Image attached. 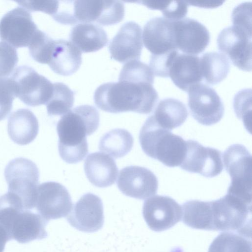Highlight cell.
<instances>
[{
  "instance_id": "cell-1",
  "label": "cell",
  "mask_w": 252,
  "mask_h": 252,
  "mask_svg": "<svg viewBox=\"0 0 252 252\" xmlns=\"http://www.w3.org/2000/svg\"><path fill=\"white\" fill-rule=\"evenodd\" d=\"M153 84L125 80L103 84L95 91L94 102L98 108L109 113L130 111L147 114L158 99Z\"/></svg>"
},
{
  "instance_id": "cell-2",
  "label": "cell",
  "mask_w": 252,
  "mask_h": 252,
  "mask_svg": "<svg viewBox=\"0 0 252 252\" xmlns=\"http://www.w3.org/2000/svg\"><path fill=\"white\" fill-rule=\"evenodd\" d=\"M99 124L98 111L89 105L78 106L63 115L57 125L61 158L68 163L82 161L88 153L86 137L97 129Z\"/></svg>"
},
{
  "instance_id": "cell-3",
  "label": "cell",
  "mask_w": 252,
  "mask_h": 252,
  "mask_svg": "<svg viewBox=\"0 0 252 252\" xmlns=\"http://www.w3.org/2000/svg\"><path fill=\"white\" fill-rule=\"evenodd\" d=\"M143 152L170 167L180 166L187 152V143L181 136L161 127L152 115L141 127L139 136Z\"/></svg>"
},
{
  "instance_id": "cell-4",
  "label": "cell",
  "mask_w": 252,
  "mask_h": 252,
  "mask_svg": "<svg viewBox=\"0 0 252 252\" xmlns=\"http://www.w3.org/2000/svg\"><path fill=\"white\" fill-rule=\"evenodd\" d=\"M211 202L213 231L237 232L251 238V204L227 193Z\"/></svg>"
},
{
  "instance_id": "cell-5",
  "label": "cell",
  "mask_w": 252,
  "mask_h": 252,
  "mask_svg": "<svg viewBox=\"0 0 252 252\" xmlns=\"http://www.w3.org/2000/svg\"><path fill=\"white\" fill-rule=\"evenodd\" d=\"M8 192L18 198L25 210L35 207L39 170L32 160L17 158L10 160L4 169Z\"/></svg>"
},
{
  "instance_id": "cell-6",
  "label": "cell",
  "mask_w": 252,
  "mask_h": 252,
  "mask_svg": "<svg viewBox=\"0 0 252 252\" xmlns=\"http://www.w3.org/2000/svg\"><path fill=\"white\" fill-rule=\"evenodd\" d=\"M16 96L30 106L46 104L53 91V84L28 65L20 66L10 77Z\"/></svg>"
},
{
  "instance_id": "cell-7",
  "label": "cell",
  "mask_w": 252,
  "mask_h": 252,
  "mask_svg": "<svg viewBox=\"0 0 252 252\" xmlns=\"http://www.w3.org/2000/svg\"><path fill=\"white\" fill-rule=\"evenodd\" d=\"M188 93L190 113L199 124L211 126L221 120L224 114V106L213 88L199 83L192 86Z\"/></svg>"
},
{
  "instance_id": "cell-8",
  "label": "cell",
  "mask_w": 252,
  "mask_h": 252,
  "mask_svg": "<svg viewBox=\"0 0 252 252\" xmlns=\"http://www.w3.org/2000/svg\"><path fill=\"white\" fill-rule=\"evenodd\" d=\"M29 11L17 7L0 21V38L15 48L29 47L38 30Z\"/></svg>"
},
{
  "instance_id": "cell-9",
  "label": "cell",
  "mask_w": 252,
  "mask_h": 252,
  "mask_svg": "<svg viewBox=\"0 0 252 252\" xmlns=\"http://www.w3.org/2000/svg\"><path fill=\"white\" fill-rule=\"evenodd\" d=\"M125 15L119 0H73V16L76 23H97L110 26L121 22Z\"/></svg>"
},
{
  "instance_id": "cell-10",
  "label": "cell",
  "mask_w": 252,
  "mask_h": 252,
  "mask_svg": "<svg viewBox=\"0 0 252 252\" xmlns=\"http://www.w3.org/2000/svg\"><path fill=\"white\" fill-rule=\"evenodd\" d=\"M217 45L221 53L227 55L235 66L244 71L252 70V33L229 26L219 34Z\"/></svg>"
},
{
  "instance_id": "cell-11",
  "label": "cell",
  "mask_w": 252,
  "mask_h": 252,
  "mask_svg": "<svg viewBox=\"0 0 252 252\" xmlns=\"http://www.w3.org/2000/svg\"><path fill=\"white\" fill-rule=\"evenodd\" d=\"M72 207L70 194L62 184L46 182L38 186L35 207L47 221L67 216Z\"/></svg>"
},
{
  "instance_id": "cell-12",
  "label": "cell",
  "mask_w": 252,
  "mask_h": 252,
  "mask_svg": "<svg viewBox=\"0 0 252 252\" xmlns=\"http://www.w3.org/2000/svg\"><path fill=\"white\" fill-rule=\"evenodd\" d=\"M142 214L149 226L160 232L174 226L182 218V207L168 196L155 195L144 202Z\"/></svg>"
},
{
  "instance_id": "cell-13",
  "label": "cell",
  "mask_w": 252,
  "mask_h": 252,
  "mask_svg": "<svg viewBox=\"0 0 252 252\" xmlns=\"http://www.w3.org/2000/svg\"><path fill=\"white\" fill-rule=\"evenodd\" d=\"M186 143L187 152L181 168L207 178L217 176L222 172V156L219 150L204 147L195 140H189Z\"/></svg>"
},
{
  "instance_id": "cell-14",
  "label": "cell",
  "mask_w": 252,
  "mask_h": 252,
  "mask_svg": "<svg viewBox=\"0 0 252 252\" xmlns=\"http://www.w3.org/2000/svg\"><path fill=\"white\" fill-rule=\"evenodd\" d=\"M48 221L29 210L15 209L8 220L6 232L10 241L25 244L47 237L45 228Z\"/></svg>"
},
{
  "instance_id": "cell-15",
  "label": "cell",
  "mask_w": 252,
  "mask_h": 252,
  "mask_svg": "<svg viewBox=\"0 0 252 252\" xmlns=\"http://www.w3.org/2000/svg\"><path fill=\"white\" fill-rule=\"evenodd\" d=\"M158 180L149 169L139 166H129L119 172L117 186L125 195L143 200L156 194Z\"/></svg>"
},
{
  "instance_id": "cell-16",
  "label": "cell",
  "mask_w": 252,
  "mask_h": 252,
  "mask_svg": "<svg viewBox=\"0 0 252 252\" xmlns=\"http://www.w3.org/2000/svg\"><path fill=\"white\" fill-rule=\"evenodd\" d=\"M72 209L66 219L70 225L76 229L91 233L97 231L103 227V203L97 195L92 193L83 195Z\"/></svg>"
},
{
  "instance_id": "cell-17",
  "label": "cell",
  "mask_w": 252,
  "mask_h": 252,
  "mask_svg": "<svg viewBox=\"0 0 252 252\" xmlns=\"http://www.w3.org/2000/svg\"><path fill=\"white\" fill-rule=\"evenodd\" d=\"M224 168L231 177L228 189L252 191L251 154L243 145L228 147L222 156Z\"/></svg>"
},
{
  "instance_id": "cell-18",
  "label": "cell",
  "mask_w": 252,
  "mask_h": 252,
  "mask_svg": "<svg viewBox=\"0 0 252 252\" xmlns=\"http://www.w3.org/2000/svg\"><path fill=\"white\" fill-rule=\"evenodd\" d=\"M177 49L184 54L197 55L209 45L210 35L206 27L198 21L184 18L173 21Z\"/></svg>"
},
{
  "instance_id": "cell-19",
  "label": "cell",
  "mask_w": 252,
  "mask_h": 252,
  "mask_svg": "<svg viewBox=\"0 0 252 252\" xmlns=\"http://www.w3.org/2000/svg\"><path fill=\"white\" fill-rule=\"evenodd\" d=\"M142 32L141 27L134 22L123 24L109 43L111 58L125 63L139 60L143 48Z\"/></svg>"
},
{
  "instance_id": "cell-20",
  "label": "cell",
  "mask_w": 252,
  "mask_h": 252,
  "mask_svg": "<svg viewBox=\"0 0 252 252\" xmlns=\"http://www.w3.org/2000/svg\"><path fill=\"white\" fill-rule=\"evenodd\" d=\"M145 47L155 55L177 50L175 44L173 21L157 17L145 25L143 31Z\"/></svg>"
},
{
  "instance_id": "cell-21",
  "label": "cell",
  "mask_w": 252,
  "mask_h": 252,
  "mask_svg": "<svg viewBox=\"0 0 252 252\" xmlns=\"http://www.w3.org/2000/svg\"><path fill=\"white\" fill-rule=\"evenodd\" d=\"M169 77L177 87L187 92L194 85L203 83L200 57L177 51L170 62Z\"/></svg>"
},
{
  "instance_id": "cell-22",
  "label": "cell",
  "mask_w": 252,
  "mask_h": 252,
  "mask_svg": "<svg viewBox=\"0 0 252 252\" xmlns=\"http://www.w3.org/2000/svg\"><path fill=\"white\" fill-rule=\"evenodd\" d=\"M84 168L89 181L99 188L113 185L116 180L118 172L114 159L101 152L90 154L84 161Z\"/></svg>"
},
{
  "instance_id": "cell-23",
  "label": "cell",
  "mask_w": 252,
  "mask_h": 252,
  "mask_svg": "<svg viewBox=\"0 0 252 252\" xmlns=\"http://www.w3.org/2000/svg\"><path fill=\"white\" fill-rule=\"evenodd\" d=\"M81 63V52L70 41L54 40L48 64L55 73L71 75L78 70Z\"/></svg>"
},
{
  "instance_id": "cell-24",
  "label": "cell",
  "mask_w": 252,
  "mask_h": 252,
  "mask_svg": "<svg viewBox=\"0 0 252 252\" xmlns=\"http://www.w3.org/2000/svg\"><path fill=\"white\" fill-rule=\"evenodd\" d=\"M38 130V120L29 109H18L8 118L7 131L9 136L17 144L25 145L32 142L37 135Z\"/></svg>"
},
{
  "instance_id": "cell-25",
  "label": "cell",
  "mask_w": 252,
  "mask_h": 252,
  "mask_svg": "<svg viewBox=\"0 0 252 252\" xmlns=\"http://www.w3.org/2000/svg\"><path fill=\"white\" fill-rule=\"evenodd\" d=\"M70 42L82 53L97 51L105 46L108 37L100 26L92 23H79L70 33Z\"/></svg>"
},
{
  "instance_id": "cell-26",
  "label": "cell",
  "mask_w": 252,
  "mask_h": 252,
  "mask_svg": "<svg viewBox=\"0 0 252 252\" xmlns=\"http://www.w3.org/2000/svg\"><path fill=\"white\" fill-rule=\"evenodd\" d=\"M152 115L161 127L171 131L184 124L188 112L182 102L175 98H167L159 101Z\"/></svg>"
},
{
  "instance_id": "cell-27",
  "label": "cell",
  "mask_w": 252,
  "mask_h": 252,
  "mask_svg": "<svg viewBox=\"0 0 252 252\" xmlns=\"http://www.w3.org/2000/svg\"><path fill=\"white\" fill-rule=\"evenodd\" d=\"M183 222L192 228L213 230V214L211 201L191 200L182 206Z\"/></svg>"
},
{
  "instance_id": "cell-28",
  "label": "cell",
  "mask_w": 252,
  "mask_h": 252,
  "mask_svg": "<svg viewBox=\"0 0 252 252\" xmlns=\"http://www.w3.org/2000/svg\"><path fill=\"white\" fill-rule=\"evenodd\" d=\"M200 65L203 82L214 85L227 76L230 64L227 57L221 53L207 52L200 57Z\"/></svg>"
},
{
  "instance_id": "cell-29",
  "label": "cell",
  "mask_w": 252,
  "mask_h": 252,
  "mask_svg": "<svg viewBox=\"0 0 252 252\" xmlns=\"http://www.w3.org/2000/svg\"><path fill=\"white\" fill-rule=\"evenodd\" d=\"M134 139L131 133L122 128L112 129L100 138L99 149L115 158H121L132 149Z\"/></svg>"
},
{
  "instance_id": "cell-30",
  "label": "cell",
  "mask_w": 252,
  "mask_h": 252,
  "mask_svg": "<svg viewBox=\"0 0 252 252\" xmlns=\"http://www.w3.org/2000/svg\"><path fill=\"white\" fill-rule=\"evenodd\" d=\"M251 238L233 232H223L211 244L208 252H252Z\"/></svg>"
},
{
  "instance_id": "cell-31",
  "label": "cell",
  "mask_w": 252,
  "mask_h": 252,
  "mask_svg": "<svg viewBox=\"0 0 252 252\" xmlns=\"http://www.w3.org/2000/svg\"><path fill=\"white\" fill-rule=\"evenodd\" d=\"M74 92L62 83L53 84V91L51 98L46 103L49 116L63 115L69 112L73 105Z\"/></svg>"
},
{
  "instance_id": "cell-32",
  "label": "cell",
  "mask_w": 252,
  "mask_h": 252,
  "mask_svg": "<svg viewBox=\"0 0 252 252\" xmlns=\"http://www.w3.org/2000/svg\"><path fill=\"white\" fill-rule=\"evenodd\" d=\"M154 74L149 65L139 60L126 63L123 66L119 80L154 83Z\"/></svg>"
},
{
  "instance_id": "cell-33",
  "label": "cell",
  "mask_w": 252,
  "mask_h": 252,
  "mask_svg": "<svg viewBox=\"0 0 252 252\" xmlns=\"http://www.w3.org/2000/svg\"><path fill=\"white\" fill-rule=\"evenodd\" d=\"M54 40L44 32L38 30L29 46L32 58L38 63L48 64Z\"/></svg>"
},
{
  "instance_id": "cell-34",
  "label": "cell",
  "mask_w": 252,
  "mask_h": 252,
  "mask_svg": "<svg viewBox=\"0 0 252 252\" xmlns=\"http://www.w3.org/2000/svg\"><path fill=\"white\" fill-rule=\"evenodd\" d=\"M19 59L15 47L5 41L0 42V78L8 77L14 70Z\"/></svg>"
},
{
  "instance_id": "cell-35",
  "label": "cell",
  "mask_w": 252,
  "mask_h": 252,
  "mask_svg": "<svg viewBox=\"0 0 252 252\" xmlns=\"http://www.w3.org/2000/svg\"><path fill=\"white\" fill-rule=\"evenodd\" d=\"M16 97L11 79L10 77L0 78V121L5 119L10 113Z\"/></svg>"
},
{
  "instance_id": "cell-36",
  "label": "cell",
  "mask_w": 252,
  "mask_h": 252,
  "mask_svg": "<svg viewBox=\"0 0 252 252\" xmlns=\"http://www.w3.org/2000/svg\"><path fill=\"white\" fill-rule=\"evenodd\" d=\"M252 90L243 89L235 95L233 107L237 117L242 119L245 124L251 120Z\"/></svg>"
},
{
  "instance_id": "cell-37",
  "label": "cell",
  "mask_w": 252,
  "mask_h": 252,
  "mask_svg": "<svg viewBox=\"0 0 252 252\" xmlns=\"http://www.w3.org/2000/svg\"><path fill=\"white\" fill-rule=\"evenodd\" d=\"M231 19L233 26L252 33V2H243L235 7Z\"/></svg>"
},
{
  "instance_id": "cell-38",
  "label": "cell",
  "mask_w": 252,
  "mask_h": 252,
  "mask_svg": "<svg viewBox=\"0 0 252 252\" xmlns=\"http://www.w3.org/2000/svg\"><path fill=\"white\" fill-rule=\"evenodd\" d=\"M188 5L186 1H165L160 11L165 18L177 21L186 16L188 13Z\"/></svg>"
},
{
  "instance_id": "cell-39",
  "label": "cell",
  "mask_w": 252,
  "mask_h": 252,
  "mask_svg": "<svg viewBox=\"0 0 252 252\" xmlns=\"http://www.w3.org/2000/svg\"><path fill=\"white\" fill-rule=\"evenodd\" d=\"M29 11H41L53 16L59 7V0L15 1Z\"/></svg>"
},
{
  "instance_id": "cell-40",
  "label": "cell",
  "mask_w": 252,
  "mask_h": 252,
  "mask_svg": "<svg viewBox=\"0 0 252 252\" xmlns=\"http://www.w3.org/2000/svg\"><path fill=\"white\" fill-rule=\"evenodd\" d=\"M189 4L200 7L215 8L220 5L224 1H186Z\"/></svg>"
},
{
  "instance_id": "cell-41",
  "label": "cell",
  "mask_w": 252,
  "mask_h": 252,
  "mask_svg": "<svg viewBox=\"0 0 252 252\" xmlns=\"http://www.w3.org/2000/svg\"><path fill=\"white\" fill-rule=\"evenodd\" d=\"M8 241H10V239L7 233L0 226V252H3L5 244Z\"/></svg>"
}]
</instances>
